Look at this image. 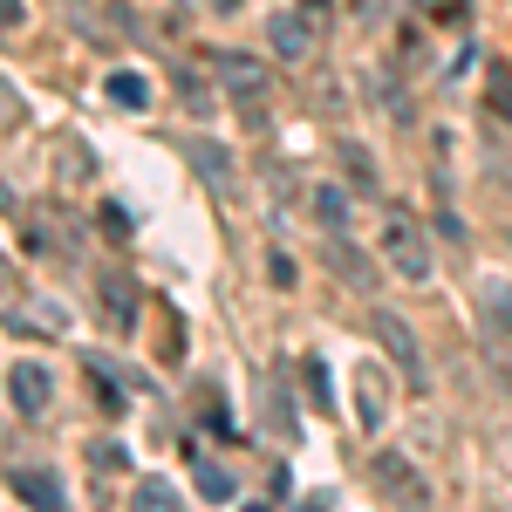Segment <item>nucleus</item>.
<instances>
[{"instance_id": "1", "label": "nucleus", "mask_w": 512, "mask_h": 512, "mask_svg": "<svg viewBox=\"0 0 512 512\" xmlns=\"http://www.w3.org/2000/svg\"><path fill=\"white\" fill-rule=\"evenodd\" d=\"M369 335L383 342V355H390L396 369H403V383H410V390H424V383H431V369H424V349H417V328L396 315V308H369Z\"/></svg>"}, {"instance_id": "2", "label": "nucleus", "mask_w": 512, "mask_h": 512, "mask_svg": "<svg viewBox=\"0 0 512 512\" xmlns=\"http://www.w3.org/2000/svg\"><path fill=\"white\" fill-rule=\"evenodd\" d=\"M383 253H390V267L403 280H417V287H424V280H431V239H424V226H417V219H410V212H390V226H383Z\"/></svg>"}, {"instance_id": "3", "label": "nucleus", "mask_w": 512, "mask_h": 512, "mask_svg": "<svg viewBox=\"0 0 512 512\" xmlns=\"http://www.w3.org/2000/svg\"><path fill=\"white\" fill-rule=\"evenodd\" d=\"M369 485H376L390 506H424V499H431V492H424V472H417L403 451H376V458H369Z\"/></svg>"}, {"instance_id": "4", "label": "nucleus", "mask_w": 512, "mask_h": 512, "mask_svg": "<svg viewBox=\"0 0 512 512\" xmlns=\"http://www.w3.org/2000/svg\"><path fill=\"white\" fill-rule=\"evenodd\" d=\"M219 82L233 89V103L246 110V117L267 110V69H260L253 55H219Z\"/></svg>"}, {"instance_id": "5", "label": "nucleus", "mask_w": 512, "mask_h": 512, "mask_svg": "<svg viewBox=\"0 0 512 512\" xmlns=\"http://www.w3.org/2000/svg\"><path fill=\"white\" fill-rule=\"evenodd\" d=\"M96 308H103V328H110V335H130V328H137V280L130 274H96Z\"/></svg>"}, {"instance_id": "6", "label": "nucleus", "mask_w": 512, "mask_h": 512, "mask_svg": "<svg viewBox=\"0 0 512 512\" xmlns=\"http://www.w3.org/2000/svg\"><path fill=\"white\" fill-rule=\"evenodd\" d=\"M267 48H274L280 62H308V48H315V21H308L301 7L267 14Z\"/></svg>"}, {"instance_id": "7", "label": "nucleus", "mask_w": 512, "mask_h": 512, "mask_svg": "<svg viewBox=\"0 0 512 512\" xmlns=\"http://www.w3.org/2000/svg\"><path fill=\"white\" fill-rule=\"evenodd\" d=\"M7 396H14L21 417H41V410L55 403V376H48L41 362H14V369H7Z\"/></svg>"}, {"instance_id": "8", "label": "nucleus", "mask_w": 512, "mask_h": 512, "mask_svg": "<svg viewBox=\"0 0 512 512\" xmlns=\"http://www.w3.org/2000/svg\"><path fill=\"white\" fill-rule=\"evenodd\" d=\"M355 417H362V431H383V417H390V383L362 362V376H355Z\"/></svg>"}, {"instance_id": "9", "label": "nucleus", "mask_w": 512, "mask_h": 512, "mask_svg": "<svg viewBox=\"0 0 512 512\" xmlns=\"http://www.w3.org/2000/svg\"><path fill=\"white\" fill-rule=\"evenodd\" d=\"M321 260H328L335 274L349 280L355 294H369V287H376V274H369V260H362V253H355V246H349L342 233H328V246H321Z\"/></svg>"}, {"instance_id": "10", "label": "nucleus", "mask_w": 512, "mask_h": 512, "mask_svg": "<svg viewBox=\"0 0 512 512\" xmlns=\"http://www.w3.org/2000/svg\"><path fill=\"white\" fill-rule=\"evenodd\" d=\"M7 485H14L28 506H62V478L48 472V465H14V472H7Z\"/></svg>"}, {"instance_id": "11", "label": "nucleus", "mask_w": 512, "mask_h": 512, "mask_svg": "<svg viewBox=\"0 0 512 512\" xmlns=\"http://www.w3.org/2000/svg\"><path fill=\"white\" fill-rule=\"evenodd\" d=\"M192 485H198V499H212V506H226L239 492V478L219 465V458H205V451H192Z\"/></svg>"}, {"instance_id": "12", "label": "nucleus", "mask_w": 512, "mask_h": 512, "mask_svg": "<svg viewBox=\"0 0 512 512\" xmlns=\"http://www.w3.org/2000/svg\"><path fill=\"white\" fill-rule=\"evenodd\" d=\"M82 376H89V396H96V410H103V417H123V403H130V396L117 390V376H110V369H103L96 355L82 362Z\"/></svg>"}, {"instance_id": "13", "label": "nucleus", "mask_w": 512, "mask_h": 512, "mask_svg": "<svg viewBox=\"0 0 512 512\" xmlns=\"http://www.w3.org/2000/svg\"><path fill=\"white\" fill-rule=\"evenodd\" d=\"M192 164H198L205 185H219V192L233 185V158H226V144H192Z\"/></svg>"}, {"instance_id": "14", "label": "nucleus", "mask_w": 512, "mask_h": 512, "mask_svg": "<svg viewBox=\"0 0 512 512\" xmlns=\"http://www.w3.org/2000/svg\"><path fill=\"white\" fill-rule=\"evenodd\" d=\"M315 219L328 233H349V192L342 185H315Z\"/></svg>"}, {"instance_id": "15", "label": "nucleus", "mask_w": 512, "mask_h": 512, "mask_svg": "<svg viewBox=\"0 0 512 512\" xmlns=\"http://www.w3.org/2000/svg\"><path fill=\"white\" fill-rule=\"evenodd\" d=\"M478 308H485L492 328H512V287L506 280H485V287H478Z\"/></svg>"}, {"instance_id": "16", "label": "nucleus", "mask_w": 512, "mask_h": 512, "mask_svg": "<svg viewBox=\"0 0 512 512\" xmlns=\"http://www.w3.org/2000/svg\"><path fill=\"white\" fill-rule=\"evenodd\" d=\"M301 390H308V403H315V410H328V403H335V396H328V362H321V355H308V362H301Z\"/></svg>"}, {"instance_id": "17", "label": "nucleus", "mask_w": 512, "mask_h": 512, "mask_svg": "<svg viewBox=\"0 0 512 512\" xmlns=\"http://www.w3.org/2000/svg\"><path fill=\"white\" fill-rule=\"evenodd\" d=\"M267 424H274L280 437H294V396H287L280 376H274V396H267Z\"/></svg>"}, {"instance_id": "18", "label": "nucleus", "mask_w": 512, "mask_h": 512, "mask_svg": "<svg viewBox=\"0 0 512 512\" xmlns=\"http://www.w3.org/2000/svg\"><path fill=\"white\" fill-rule=\"evenodd\" d=\"M342 164H349V185H355V192H376V164L362 158V144H342Z\"/></svg>"}, {"instance_id": "19", "label": "nucleus", "mask_w": 512, "mask_h": 512, "mask_svg": "<svg viewBox=\"0 0 512 512\" xmlns=\"http://www.w3.org/2000/svg\"><path fill=\"white\" fill-rule=\"evenodd\" d=\"M137 506H151V512H171V506H178V492H171V478H144V485H137Z\"/></svg>"}, {"instance_id": "20", "label": "nucleus", "mask_w": 512, "mask_h": 512, "mask_svg": "<svg viewBox=\"0 0 512 512\" xmlns=\"http://www.w3.org/2000/svg\"><path fill=\"white\" fill-rule=\"evenodd\" d=\"M110 96H117L123 110H144V103H151V89H144V76H110Z\"/></svg>"}, {"instance_id": "21", "label": "nucleus", "mask_w": 512, "mask_h": 512, "mask_svg": "<svg viewBox=\"0 0 512 512\" xmlns=\"http://www.w3.org/2000/svg\"><path fill=\"white\" fill-rule=\"evenodd\" d=\"M89 472H123V444L117 437H96V444H89Z\"/></svg>"}, {"instance_id": "22", "label": "nucleus", "mask_w": 512, "mask_h": 512, "mask_svg": "<svg viewBox=\"0 0 512 512\" xmlns=\"http://www.w3.org/2000/svg\"><path fill=\"white\" fill-rule=\"evenodd\" d=\"M485 110H492L499 123H512V82H506V76H499L492 89H485Z\"/></svg>"}, {"instance_id": "23", "label": "nucleus", "mask_w": 512, "mask_h": 512, "mask_svg": "<svg viewBox=\"0 0 512 512\" xmlns=\"http://www.w3.org/2000/svg\"><path fill=\"white\" fill-rule=\"evenodd\" d=\"M28 253H62V239L48 233V219H28Z\"/></svg>"}, {"instance_id": "24", "label": "nucleus", "mask_w": 512, "mask_h": 512, "mask_svg": "<svg viewBox=\"0 0 512 512\" xmlns=\"http://www.w3.org/2000/svg\"><path fill=\"white\" fill-rule=\"evenodd\" d=\"M103 239H117V246L130 239V219H123L117 205H103Z\"/></svg>"}, {"instance_id": "25", "label": "nucleus", "mask_w": 512, "mask_h": 512, "mask_svg": "<svg viewBox=\"0 0 512 512\" xmlns=\"http://www.w3.org/2000/svg\"><path fill=\"white\" fill-rule=\"evenodd\" d=\"M267 274H274L280 287H294V260H287V253H274V260H267Z\"/></svg>"}, {"instance_id": "26", "label": "nucleus", "mask_w": 512, "mask_h": 512, "mask_svg": "<svg viewBox=\"0 0 512 512\" xmlns=\"http://www.w3.org/2000/svg\"><path fill=\"white\" fill-rule=\"evenodd\" d=\"M0 28H21V0H0Z\"/></svg>"}, {"instance_id": "27", "label": "nucleus", "mask_w": 512, "mask_h": 512, "mask_svg": "<svg viewBox=\"0 0 512 512\" xmlns=\"http://www.w3.org/2000/svg\"><path fill=\"white\" fill-rule=\"evenodd\" d=\"M355 14H362V21H376V14H383V0H349Z\"/></svg>"}, {"instance_id": "28", "label": "nucleus", "mask_w": 512, "mask_h": 512, "mask_svg": "<svg viewBox=\"0 0 512 512\" xmlns=\"http://www.w3.org/2000/svg\"><path fill=\"white\" fill-rule=\"evenodd\" d=\"M205 7H212V14H239V0H205Z\"/></svg>"}, {"instance_id": "29", "label": "nucleus", "mask_w": 512, "mask_h": 512, "mask_svg": "<svg viewBox=\"0 0 512 512\" xmlns=\"http://www.w3.org/2000/svg\"><path fill=\"white\" fill-rule=\"evenodd\" d=\"M7 280H14V274H7V260H0V287H7Z\"/></svg>"}, {"instance_id": "30", "label": "nucleus", "mask_w": 512, "mask_h": 512, "mask_svg": "<svg viewBox=\"0 0 512 512\" xmlns=\"http://www.w3.org/2000/svg\"><path fill=\"white\" fill-rule=\"evenodd\" d=\"M417 7H424V0H417Z\"/></svg>"}]
</instances>
